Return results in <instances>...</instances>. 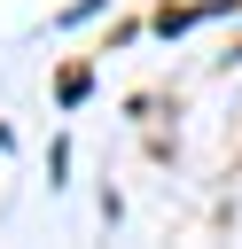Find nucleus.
Wrapping results in <instances>:
<instances>
[]
</instances>
